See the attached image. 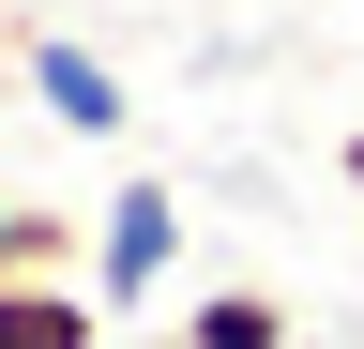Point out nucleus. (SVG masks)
Masks as SVG:
<instances>
[{"label":"nucleus","mask_w":364,"mask_h":349,"mask_svg":"<svg viewBox=\"0 0 364 349\" xmlns=\"http://www.w3.org/2000/svg\"><path fill=\"white\" fill-rule=\"evenodd\" d=\"M122 319L91 304V274H46V289H0V349H107Z\"/></svg>","instance_id":"obj_5"},{"label":"nucleus","mask_w":364,"mask_h":349,"mask_svg":"<svg viewBox=\"0 0 364 349\" xmlns=\"http://www.w3.org/2000/svg\"><path fill=\"white\" fill-rule=\"evenodd\" d=\"M31 107L61 122V137H122L136 92H122V61H91L76 31H31Z\"/></svg>","instance_id":"obj_2"},{"label":"nucleus","mask_w":364,"mask_h":349,"mask_svg":"<svg viewBox=\"0 0 364 349\" xmlns=\"http://www.w3.org/2000/svg\"><path fill=\"white\" fill-rule=\"evenodd\" d=\"M182 289V198L136 167V183H107V213H91V304L107 319H136V304Z\"/></svg>","instance_id":"obj_1"},{"label":"nucleus","mask_w":364,"mask_h":349,"mask_svg":"<svg viewBox=\"0 0 364 349\" xmlns=\"http://www.w3.org/2000/svg\"><path fill=\"white\" fill-rule=\"evenodd\" d=\"M167 349H289V289H182V319H167Z\"/></svg>","instance_id":"obj_4"},{"label":"nucleus","mask_w":364,"mask_h":349,"mask_svg":"<svg viewBox=\"0 0 364 349\" xmlns=\"http://www.w3.org/2000/svg\"><path fill=\"white\" fill-rule=\"evenodd\" d=\"M334 183H349V198H364V122H349V137H334Z\"/></svg>","instance_id":"obj_6"},{"label":"nucleus","mask_w":364,"mask_h":349,"mask_svg":"<svg viewBox=\"0 0 364 349\" xmlns=\"http://www.w3.org/2000/svg\"><path fill=\"white\" fill-rule=\"evenodd\" d=\"M46 274H91V213H61V198H0V289H46Z\"/></svg>","instance_id":"obj_3"}]
</instances>
